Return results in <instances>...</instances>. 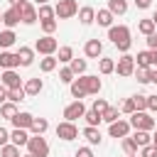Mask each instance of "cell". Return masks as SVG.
<instances>
[{
  "label": "cell",
  "mask_w": 157,
  "mask_h": 157,
  "mask_svg": "<svg viewBox=\"0 0 157 157\" xmlns=\"http://www.w3.org/2000/svg\"><path fill=\"white\" fill-rule=\"evenodd\" d=\"M108 39L120 49V52H128L130 49V29L125 27V25H113V27H108Z\"/></svg>",
  "instance_id": "cell-1"
},
{
  "label": "cell",
  "mask_w": 157,
  "mask_h": 157,
  "mask_svg": "<svg viewBox=\"0 0 157 157\" xmlns=\"http://www.w3.org/2000/svg\"><path fill=\"white\" fill-rule=\"evenodd\" d=\"M130 128H135V130H155V118L147 115L145 110H135L130 115Z\"/></svg>",
  "instance_id": "cell-2"
},
{
  "label": "cell",
  "mask_w": 157,
  "mask_h": 157,
  "mask_svg": "<svg viewBox=\"0 0 157 157\" xmlns=\"http://www.w3.org/2000/svg\"><path fill=\"white\" fill-rule=\"evenodd\" d=\"M54 12H56L59 20H69V17L78 15V2L76 0H59L56 7H54Z\"/></svg>",
  "instance_id": "cell-3"
},
{
  "label": "cell",
  "mask_w": 157,
  "mask_h": 157,
  "mask_svg": "<svg viewBox=\"0 0 157 157\" xmlns=\"http://www.w3.org/2000/svg\"><path fill=\"white\" fill-rule=\"evenodd\" d=\"M12 7L20 12V20H22L25 25H34V22L39 20V17H37V7H34L32 2H27V0L20 2V5H12Z\"/></svg>",
  "instance_id": "cell-4"
},
{
  "label": "cell",
  "mask_w": 157,
  "mask_h": 157,
  "mask_svg": "<svg viewBox=\"0 0 157 157\" xmlns=\"http://www.w3.org/2000/svg\"><path fill=\"white\" fill-rule=\"evenodd\" d=\"M27 150H29V155H34V157H47V155H49V142H47L42 135H34V137H29Z\"/></svg>",
  "instance_id": "cell-5"
},
{
  "label": "cell",
  "mask_w": 157,
  "mask_h": 157,
  "mask_svg": "<svg viewBox=\"0 0 157 157\" xmlns=\"http://www.w3.org/2000/svg\"><path fill=\"white\" fill-rule=\"evenodd\" d=\"M115 71H118V76H132L135 74V56H130L128 52L118 59V64H115Z\"/></svg>",
  "instance_id": "cell-6"
},
{
  "label": "cell",
  "mask_w": 157,
  "mask_h": 157,
  "mask_svg": "<svg viewBox=\"0 0 157 157\" xmlns=\"http://www.w3.org/2000/svg\"><path fill=\"white\" fill-rule=\"evenodd\" d=\"M56 137H61V140H76L78 137V128L71 123V120H64V123H59L56 125Z\"/></svg>",
  "instance_id": "cell-7"
},
{
  "label": "cell",
  "mask_w": 157,
  "mask_h": 157,
  "mask_svg": "<svg viewBox=\"0 0 157 157\" xmlns=\"http://www.w3.org/2000/svg\"><path fill=\"white\" fill-rule=\"evenodd\" d=\"M34 49L39 52V54H54L56 49H59V42L52 37V34H47V37H42V39H37V44H34Z\"/></svg>",
  "instance_id": "cell-8"
},
{
  "label": "cell",
  "mask_w": 157,
  "mask_h": 157,
  "mask_svg": "<svg viewBox=\"0 0 157 157\" xmlns=\"http://www.w3.org/2000/svg\"><path fill=\"white\" fill-rule=\"evenodd\" d=\"M0 83L10 91V88H22V81H20V74L15 69H5L2 76H0Z\"/></svg>",
  "instance_id": "cell-9"
},
{
  "label": "cell",
  "mask_w": 157,
  "mask_h": 157,
  "mask_svg": "<svg viewBox=\"0 0 157 157\" xmlns=\"http://www.w3.org/2000/svg\"><path fill=\"white\" fill-rule=\"evenodd\" d=\"M83 115H86V105H83L81 101H74V103H69V105L64 108V118L71 120V123H74L76 118H83Z\"/></svg>",
  "instance_id": "cell-10"
},
{
  "label": "cell",
  "mask_w": 157,
  "mask_h": 157,
  "mask_svg": "<svg viewBox=\"0 0 157 157\" xmlns=\"http://www.w3.org/2000/svg\"><path fill=\"white\" fill-rule=\"evenodd\" d=\"M108 132H110V137H125L130 132V120H115V123H110Z\"/></svg>",
  "instance_id": "cell-11"
},
{
  "label": "cell",
  "mask_w": 157,
  "mask_h": 157,
  "mask_svg": "<svg viewBox=\"0 0 157 157\" xmlns=\"http://www.w3.org/2000/svg\"><path fill=\"white\" fill-rule=\"evenodd\" d=\"M15 66H20V56H17V52H0V69H15Z\"/></svg>",
  "instance_id": "cell-12"
},
{
  "label": "cell",
  "mask_w": 157,
  "mask_h": 157,
  "mask_svg": "<svg viewBox=\"0 0 157 157\" xmlns=\"http://www.w3.org/2000/svg\"><path fill=\"white\" fill-rule=\"evenodd\" d=\"M83 54H86L88 59H98V56L103 54V44H101L98 39H88V42L83 44Z\"/></svg>",
  "instance_id": "cell-13"
},
{
  "label": "cell",
  "mask_w": 157,
  "mask_h": 157,
  "mask_svg": "<svg viewBox=\"0 0 157 157\" xmlns=\"http://www.w3.org/2000/svg\"><path fill=\"white\" fill-rule=\"evenodd\" d=\"M20 22H22V20H20V12H17L15 7H10V10H5V12H2V25H5L7 29H12V27H15V25H20Z\"/></svg>",
  "instance_id": "cell-14"
},
{
  "label": "cell",
  "mask_w": 157,
  "mask_h": 157,
  "mask_svg": "<svg viewBox=\"0 0 157 157\" xmlns=\"http://www.w3.org/2000/svg\"><path fill=\"white\" fill-rule=\"evenodd\" d=\"M10 123H12L15 128H25V130H27V128H32V123H34V115H32V113H17V115H15Z\"/></svg>",
  "instance_id": "cell-15"
},
{
  "label": "cell",
  "mask_w": 157,
  "mask_h": 157,
  "mask_svg": "<svg viewBox=\"0 0 157 157\" xmlns=\"http://www.w3.org/2000/svg\"><path fill=\"white\" fill-rule=\"evenodd\" d=\"M81 81H83V86H86V93H98L101 86H103L98 76H81Z\"/></svg>",
  "instance_id": "cell-16"
},
{
  "label": "cell",
  "mask_w": 157,
  "mask_h": 157,
  "mask_svg": "<svg viewBox=\"0 0 157 157\" xmlns=\"http://www.w3.org/2000/svg\"><path fill=\"white\" fill-rule=\"evenodd\" d=\"M10 140H12L17 147H22V145H27V142H29V135H27V130H25V128H15V130L10 132Z\"/></svg>",
  "instance_id": "cell-17"
},
{
  "label": "cell",
  "mask_w": 157,
  "mask_h": 157,
  "mask_svg": "<svg viewBox=\"0 0 157 157\" xmlns=\"http://www.w3.org/2000/svg\"><path fill=\"white\" fill-rule=\"evenodd\" d=\"M22 88H25L27 96H37V93L44 88V83H42V78H27V83H25Z\"/></svg>",
  "instance_id": "cell-18"
},
{
  "label": "cell",
  "mask_w": 157,
  "mask_h": 157,
  "mask_svg": "<svg viewBox=\"0 0 157 157\" xmlns=\"http://www.w3.org/2000/svg\"><path fill=\"white\" fill-rule=\"evenodd\" d=\"M69 86H71V96H74L76 101H81L83 96H88V93H86V86H83V81H81V76H78V78H74Z\"/></svg>",
  "instance_id": "cell-19"
},
{
  "label": "cell",
  "mask_w": 157,
  "mask_h": 157,
  "mask_svg": "<svg viewBox=\"0 0 157 157\" xmlns=\"http://www.w3.org/2000/svg\"><path fill=\"white\" fill-rule=\"evenodd\" d=\"M113 17H115V15H113L108 7L96 12V20H98V25H101V27H113Z\"/></svg>",
  "instance_id": "cell-20"
},
{
  "label": "cell",
  "mask_w": 157,
  "mask_h": 157,
  "mask_svg": "<svg viewBox=\"0 0 157 157\" xmlns=\"http://www.w3.org/2000/svg\"><path fill=\"white\" fill-rule=\"evenodd\" d=\"M17 56H20V64H22V66H29V64L34 61V49L20 47V49H17Z\"/></svg>",
  "instance_id": "cell-21"
},
{
  "label": "cell",
  "mask_w": 157,
  "mask_h": 157,
  "mask_svg": "<svg viewBox=\"0 0 157 157\" xmlns=\"http://www.w3.org/2000/svg\"><path fill=\"white\" fill-rule=\"evenodd\" d=\"M78 20H81V25H91V22L96 20V10H93L91 5L81 7V10H78Z\"/></svg>",
  "instance_id": "cell-22"
},
{
  "label": "cell",
  "mask_w": 157,
  "mask_h": 157,
  "mask_svg": "<svg viewBox=\"0 0 157 157\" xmlns=\"http://www.w3.org/2000/svg\"><path fill=\"white\" fill-rule=\"evenodd\" d=\"M56 64H59V59H56L54 54H47V56L39 61V69H42L44 74H49V71H54V69H56Z\"/></svg>",
  "instance_id": "cell-23"
},
{
  "label": "cell",
  "mask_w": 157,
  "mask_h": 157,
  "mask_svg": "<svg viewBox=\"0 0 157 157\" xmlns=\"http://www.w3.org/2000/svg\"><path fill=\"white\" fill-rule=\"evenodd\" d=\"M17 113H20V110H17V105H15L12 101H5V103L0 105V115H2V118H7V120H12Z\"/></svg>",
  "instance_id": "cell-24"
},
{
  "label": "cell",
  "mask_w": 157,
  "mask_h": 157,
  "mask_svg": "<svg viewBox=\"0 0 157 157\" xmlns=\"http://www.w3.org/2000/svg\"><path fill=\"white\" fill-rule=\"evenodd\" d=\"M155 27H157V25H155V20H152V17H147V20H140V22H137V32H142L145 37H147V34H155Z\"/></svg>",
  "instance_id": "cell-25"
},
{
  "label": "cell",
  "mask_w": 157,
  "mask_h": 157,
  "mask_svg": "<svg viewBox=\"0 0 157 157\" xmlns=\"http://www.w3.org/2000/svg\"><path fill=\"white\" fill-rule=\"evenodd\" d=\"M83 137H86L91 145H101V132H98V128H93V125H86Z\"/></svg>",
  "instance_id": "cell-26"
},
{
  "label": "cell",
  "mask_w": 157,
  "mask_h": 157,
  "mask_svg": "<svg viewBox=\"0 0 157 157\" xmlns=\"http://www.w3.org/2000/svg\"><path fill=\"white\" fill-rule=\"evenodd\" d=\"M132 140L137 142V147H145V145H150V142H152V135H150V130H135Z\"/></svg>",
  "instance_id": "cell-27"
},
{
  "label": "cell",
  "mask_w": 157,
  "mask_h": 157,
  "mask_svg": "<svg viewBox=\"0 0 157 157\" xmlns=\"http://www.w3.org/2000/svg\"><path fill=\"white\" fill-rule=\"evenodd\" d=\"M17 42V37H15V32L12 29H5V32H0V49H7V47H12Z\"/></svg>",
  "instance_id": "cell-28"
},
{
  "label": "cell",
  "mask_w": 157,
  "mask_h": 157,
  "mask_svg": "<svg viewBox=\"0 0 157 157\" xmlns=\"http://www.w3.org/2000/svg\"><path fill=\"white\" fill-rule=\"evenodd\" d=\"M108 10L113 15H125L128 12V2L125 0H108Z\"/></svg>",
  "instance_id": "cell-29"
},
{
  "label": "cell",
  "mask_w": 157,
  "mask_h": 157,
  "mask_svg": "<svg viewBox=\"0 0 157 157\" xmlns=\"http://www.w3.org/2000/svg\"><path fill=\"white\" fill-rule=\"evenodd\" d=\"M0 157H22V155H20V147L15 142H7L0 147Z\"/></svg>",
  "instance_id": "cell-30"
},
{
  "label": "cell",
  "mask_w": 157,
  "mask_h": 157,
  "mask_svg": "<svg viewBox=\"0 0 157 157\" xmlns=\"http://www.w3.org/2000/svg\"><path fill=\"white\" fill-rule=\"evenodd\" d=\"M135 64H137V66H142V69H150V66H152V54H150V52H137Z\"/></svg>",
  "instance_id": "cell-31"
},
{
  "label": "cell",
  "mask_w": 157,
  "mask_h": 157,
  "mask_svg": "<svg viewBox=\"0 0 157 157\" xmlns=\"http://www.w3.org/2000/svg\"><path fill=\"white\" fill-rule=\"evenodd\" d=\"M47 128H49V123H47V118H34V123H32V132L34 135H44L47 132Z\"/></svg>",
  "instance_id": "cell-32"
},
{
  "label": "cell",
  "mask_w": 157,
  "mask_h": 157,
  "mask_svg": "<svg viewBox=\"0 0 157 157\" xmlns=\"http://www.w3.org/2000/svg\"><path fill=\"white\" fill-rule=\"evenodd\" d=\"M98 69H101V74H113V71H115V61L108 59V56H103V59L98 61Z\"/></svg>",
  "instance_id": "cell-33"
},
{
  "label": "cell",
  "mask_w": 157,
  "mask_h": 157,
  "mask_svg": "<svg viewBox=\"0 0 157 157\" xmlns=\"http://www.w3.org/2000/svg\"><path fill=\"white\" fill-rule=\"evenodd\" d=\"M69 69H71L76 76H81V74L86 71V61H83V59H71V61H69Z\"/></svg>",
  "instance_id": "cell-34"
},
{
  "label": "cell",
  "mask_w": 157,
  "mask_h": 157,
  "mask_svg": "<svg viewBox=\"0 0 157 157\" xmlns=\"http://www.w3.org/2000/svg\"><path fill=\"white\" fill-rule=\"evenodd\" d=\"M25 88H10L7 91V101H12V103H20V101H25Z\"/></svg>",
  "instance_id": "cell-35"
},
{
  "label": "cell",
  "mask_w": 157,
  "mask_h": 157,
  "mask_svg": "<svg viewBox=\"0 0 157 157\" xmlns=\"http://www.w3.org/2000/svg\"><path fill=\"white\" fill-rule=\"evenodd\" d=\"M123 150H125V155H137V142L125 135V137H123Z\"/></svg>",
  "instance_id": "cell-36"
},
{
  "label": "cell",
  "mask_w": 157,
  "mask_h": 157,
  "mask_svg": "<svg viewBox=\"0 0 157 157\" xmlns=\"http://www.w3.org/2000/svg\"><path fill=\"white\" fill-rule=\"evenodd\" d=\"M56 12H54V7H49V5H39V10H37V17L39 20H52Z\"/></svg>",
  "instance_id": "cell-37"
},
{
  "label": "cell",
  "mask_w": 157,
  "mask_h": 157,
  "mask_svg": "<svg viewBox=\"0 0 157 157\" xmlns=\"http://www.w3.org/2000/svg\"><path fill=\"white\" fill-rule=\"evenodd\" d=\"M83 118H86V123H88V125H93V128L103 120V115H101V113H96L93 108H91V110H86V115H83Z\"/></svg>",
  "instance_id": "cell-38"
},
{
  "label": "cell",
  "mask_w": 157,
  "mask_h": 157,
  "mask_svg": "<svg viewBox=\"0 0 157 157\" xmlns=\"http://www.w3.org/2000/svg\"><path fill=\"white\" fill-rule=\"evenodd\" d=\"M103 120L110 125V123H115L118 120V108H113V105H108L105 110H103Z\"/></svg>",
  "instance_id": "cell-39"
},
{
  "label": "cell",
  "mask_w": 157,
  "mask_h": 157,
  "mask_svg": "<svg viewBox=\"0 0 157 157\" xmlns=\"http://www.w3.org/2000/svg\"><path fill=\"white\" fill-rule=\"evenodd\" d=\"M71 59H74V49H71V47H61V49H59V61L66 64V61H71Z\"/></svg>",
  "instance_id": "cell-40"
},
{
  "label": "cell",
  "mask_w": 157,
  "mask_h": 157,
  "mask_svg": "<svg viewBox=\"0 0 157 157\" xmlns=\"http://www.w3.org/2000/svg\"><path fill=\"white\" fill-rule=\"evenodd\" d=\"M135 76H137V81H140V83H150V69L137 66V69H135Z\"/></svg>",
  "instance_id": "cell-41"
},
{
  "label": "cell",
  "mask_w": 157,
  "mask_h": 157,
  "mask_svg": "<svg viewBox=\"0 0 157 157\" xmlns=\"http://www.w3.org/2000/svg\"><path fill=\"white\" fill-rule=\"evenodd\" d=\"M74 76H76V74H74V71H71L69 66L59 71V81H64V83H71V81H74Z\"/></svg>",
  "instance_id": "cell-42"
},
{
  "label": "cell",
  "mask_w": 157,
  "mask_h": 157,
  "mask_svg": "<svg viewBox=\"0 0 157 157\" xmlns=\"http://www.w3.org/2000/svg\"><path fill=\"white\" fill-rule=\"evenodd\" d=\"M132 101H135V108H137V110H145V108H147V96L137 93V96H132Z\"/></svg>",
  "instance_id": "cell-43"
},
{
  "label": "cell",
  "mask_w": 157,
  "mask_h": 157,
  "mask_svg": "<svg viewBox=\"0 0 157 157\" xmlns=\"http://www.w3.org/2000/svg\"><path fill=\"white\" fill-rule=\"evenodd\" d=\"M120 108H123V113H128V115H132V113L137 110V108H135V101H132V98H125Z\"/></svg>",
  "instance_id": "cell-44"
},
{
  "label": "cell",
  "mask_w": 157,
  "mask_h": 157,
  "mask_svg": "<svg viewBox=\"0 0 157 157\" xmlns=\"http://www.w3.org/2000/svg\"><path fill=\"white\" fill-rule=\"evenodd\" d=\"M140 157H157V147L150 142V145H145L142 147V152H140Z\"/></svg>",
  "instance_id": "cell-45"
},
{
  "label": "cell",
  "mask_w": 157,
  "mask_h": 157,
  "mask_svg": "<svg viewBox=\"0 0 157 157\" xmlns=\"http://www.w3.org/2000/svg\"><path fill=\"white\" fill-rule=\"evenodd\" d=\"M42 29H44L47 34H52V32L56 29V20H42Z\"/></svg>",
  "instance_id": "cell-46"
},
{
  "label": "cell",
  "mask_w": 157,
  "mask_h": 157,
  "mask_svg": "<svg viewBox=\"0 0 157 157\" xmlns=\"http://www.w3.org/2000/svg\"><path fill=\"white\" fill-rule=\"evenodd\" d=\"M105 108H108V103H105L103 98H96V101H93V110H96V113H101V115H103V110H105Z\"/></svg>",
  "instance_id": "cell-47"
},
{
  "label": "cell",
  "mask_w": 157,
  "mask_h": 157,
  "mask_svg": "<svg viewBox=\"0 0 157 157\" xmlns=\"http://www.w3.org/2000/svg\"><path fill=\"white\" fill-rule=\"evenodd\" d=\"M74 157H93V152H91V147H78Z\"/></svg>",
  "instance_id": "cell-48"
},
{
  "label": "cell",
  "mask_w": 157,
  "mask_h": 157,
  "mask_svg": "<svg viewBox=\"0 0 157 157\" xmlns=\"http://www.w3.org/2000/svg\"><path fill=\"white\" fill-rule=\"evenodd\" d=\"M147 108L152 113H157V96H147Z\"/></svg>",
  "instance_id": "cell-49"
},
{
  "label": "cell",
  "mask_w": 157,
  "mask_h": 157,
  "mask_svg": "<svg viewBox=\"0 0 157 157\" xmlns=\"http://www.w3.org/2000/svg\"><path fill=\"white\" fill-rule=\"evenodd\" d=\"M7 142H10V132H7L5 128H0V147H2V145H7Z\"/></svg>",
  "instance_id": "cell-50"
},
{
  "label": "cell",
  "mask_w": 157,
  "mask_h": 157,
  "mask_svg": "<svg viewBox=\"0 0 157 157\" xmlns=\"http://www.w3.org/2000/svg\"><path fill=\"white\" fill-rule=\"evenodd\" d=\"M147 47L150 49H157V34H147Z\"/></svg>",
  "instance_id": "cell-51"
},
{
  "label": "cell",
  "mask_w": 157,
  "mask_h": 157,
  "mask_svg": "<svg viewBox=\"0 0 157 157\" xmlns=\"http://www.w3.org/2000/svg\"><path fill=\"white\" fill-rule=\"evenodd\" d=\"M152 5V0H135V7H140V10H147Z\"/></svg>",
  "instance_id": "cell-52"
},
{
  "label": "cell",
  "mask_w": 157,
  "mask_h": 157,
  "mask_svg": "<svg viewBox=\"0 0 157 157\" xmlns=\"http://www.w3.org/2000/svg\"><path fill=\"white\" fill-rule=\"evenodd\" d=\"M5 101H7V88H5L2 83H0V105H2Z\"/></svg>",
  "instance_id": "cell-53"
},
{
  "label": "cell",
  "mask_w": 157,
  "mask_h": 157,
  "mask_svg": "<svg viewBox=\"0 0 157 157\" xmlns=\"http://www.w3.org/2000/svg\"><path fill=\"white\" fill-rule=\"evenodd\" d=\"M150 83H157V69H150Z\"/></svg>",
  "instance_id": "cell-54"
},
{
  "label": "cell",
  "mask_w": 157,
  "mask_h": 157,
  "mask_svg": "<svg viewBox=\"0 0 157 157\" xmlns=\"http://www.w3.org/2000/svg\"><path fill=\"white\" fill-rule=\"evenodd\" d=\"M150 54H152V66H157V49H150Z\"/></svg>",
  "instance_id": "cell-55"
},
{
  "label": "cell",
  "mask_w": 157,
  "mask_h": 157,
  "mask_svg": "<svg viewBox=\"0 0 157 157\" xmlns=\"http://www.w3.org/2000/svg\"><path fill=\"white\" fill-rule=\"evenodd\" d=\"M10 5H20V2H25V0H7Z\"/></svg>",
  "instance_id": "cell-56"
},
{
  "label": "cell",
  "mask_w": 157,
  "mask_h": 157,
  "mask_svg": "<svg viewBox=\"0 0 157 157\" xmlns=\"http://www.w3.org/2000/svg\"><path fill=\"white\" fill-rule=\"evenodd\" d=\"M49 0H34V5H47Z\"/></svg>",
  "instance_id": "cell-57"
},
{
  "label": "cell",
  "mask_w": 157,
  "mask_h": 157,
  "mask_svg": "<svg viewBox=\"0 0 157 157\" xmlns=\"http://www.w3.org/2000/svg\"><path fill=\"white\" fill-rule=\"evenodd\" d=\"M152 145L157 147V130H155V135H152Z\"/></svg>",
  "instance_id": "cell-58"
},
{
  "label": "cell",
  "mask_w": 157,
  "mask_h": 157,
  "mask_svg": "<svg viewBox=\"0 0 157 157\" xmlns=\"http://www.w3.org/2000/svg\"><path fill=\"white\" fill-rule=\"evenodd\" d=\"M152 20H155V25H157V12H155V15H152Z\"/></svg>",
  "instance_id": "cell-59"
},
{
  "label": "cell",
  "mask_w": 157,
  "mask_h": 157,
  "mask_svg": "<svg viewBox=\"0 0 157 157\" xmlns=\"http://www.w3.org/2000/svg\"><path fill=\"white\" fill-rule=\"evenodd\" d=\"M0 22H2V12H0Z\"/></svg>",
  "instance_id": "cell-60"
},
{
  "label": "cell",
  "mask_w": 157,
  "mask_h": 157,
  "mask_svg": "<svg viewBox=\"0 0 157 157\" xmlns=\"http://www.w3.org/2000/svg\"><path fill=\"white\" fill-rule=\"evenodd\" d=\"M25 157H34V155H25Z\"/></svg>",
  "instance_id": "cell-61"
},
{
  "label": "cell",
  "mask_w": 157,
  "mask_h": 157,
  "mask_svg": "<svg viewBox=\"0 0 157 157\" xmlns=\"http://www.w3.org/2000/svg\"><path fill=\"white\" fill-rule=\"evenodd\" d=\"M128 157H137V155H128Z\"/></svg>",
  "instance_id": "cell-62"
}]
</instances>
